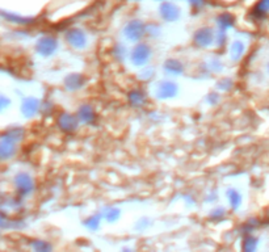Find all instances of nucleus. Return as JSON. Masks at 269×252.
Returning a JSON list of instances; mask_svg holds the SVG:
<instances>
[{
	"mask_svg": "<svg viewBox=\"0 0 269 252\" xmlns=\"http://www.w3.org/2000/svg\"><path fill=\"white\" fill-rule=\"evenodd\" d=\"M125 34L129 40L138 41L144 34V24L138 20L129 22L125 28Z\"/></svg>",
	"mask_w": 269,
	"mask_h": 252,
	"instance_id": "nucleus-1",
	"label": "nucleus"
},
{
	"mask_svg": "<svg viewBox=\"0 0 269 252\" xmlns=\"http://www.w3.org/2000/svg\"><path fill=\"white\" fill-rule=\"evenodd\" d=\"M160 14H161V17L164 18L165 21H175V20L179 18L180 9H179V7L175 5L173 3L165 1V3L161 4Z\"/></svg>",
	"mask_w": 269,
	"mask_h": 252,
	"instance_id": "nucleus-2",
	"label": "nucleus"
},
{
	"mask_svg": "<svg viewBox=\"0 0 269 252\" xmlns=\"http://www.w3.org/2000/svg\"><path fill=\"white\" fill-rule=\"evenodd\" d=\"M132 58H133V62L135 65H143V63H146L148 61V58H150V49H148L147 45H144V43L136 45Z\"/></svg>",
	"mask_w": 269,
	"mask_h": 252,
	"instance_id": "nucleus-3",
	"label": "nucleus"
},
{
	"mask_svg": "<svg viewBox=\"0 0 269 252\" xmlns=\"http://www.w3.org/2000/svg\"><path fill=\"white\" fill-rule=\"evenodd\" d=\"M58 125L61 127L63 131H74L76 129V126H78V119H76L75 116L68 115V113H63V115L59 116V119H58Z\"/></svg>",
	"mask_w": 269,
	"mask_h": 252,
	"instance_id": "nucleus-4",
	"label": "nucleus"
},
{
	"mask_svg": "<svg viewBox=\"0 0 269 252\" xmlns=\"http://www.w3.org/2000/svg\"><path fill=\"white\" fill-rule=\"evenodd\" d=\"M213 38H214V34H213V30L209 28L200 29L196 36H194V42L198 46H208L213 42Z\"/></svg>",
	"mask_w": 269,
	"mask_h": 252,
	"instance_id": "nucleus-5",
	"label": "nucleus"
},
{
	"mask_svg": "<svg viewBox=\"0 0 269 252\" xmlns=\"http://www.w3.org/2000/svg\"><path fill=\"white\" fill-rule=\"evenodd\" d=\"M67 41L71 43L72 46L75 47H83L86 45V34L82 30L78 29H72L67 33Z\"/></svg>",
	"mask_w": 269,
	"mask_h": 252,
	"instance_id": "nucleus-6",
	"label": "nucleus"
},
{
	"mask_svg": "<svg viewBox=\"0 0 269 252\" xmlns=\"http://www.w3.org/2000/svg\"><path fill=\"white\" fill-rule=\"evenodd\" d=\"M177 92V87L173 83H163L159 87V98L165 99V98H173Z\"/></svg>",
	"mask_w": 269,
	"mask_h": 252,
	"instance_id": "nucleus-7",
	"label": "nucleus"
},
{
	"mask_svg": "<svg viewBox=\"0 0 269 252\" xmlns=\"http://www.w3.org/2000/svg\"><path fill=\"white\" fill-rule=\"evenodd\" d=\"M57 49V42L53 38H43L40 41V51L42 54H51Z\"/></svg>",
	"mask_w": 269,
	"mask_h": 252,
	"instance_id": "nucleus-8",
	"label": "nucleus"
},
{
	"mask_svg": "<svg viewBox=\"0 0 269 252\" xmlns=\"http://www.w3.org/2000/svg\"><path fill=\"white\" fill-rule=\"evenodd\" d=\"M79 119L82 120L83 123L86 124H90V123H94L95 120V112L94 109L91 108L90 105H84V107H82V108L79 109Z\"/></svg>",
	"mask_w": 269,
	"mask_h": 252,
	"instance_id": "nucleus-9",
	"label": "nucleus"
},
{
	"mask_svg": "<svg viewBox=\"0 0 269 252\" xmlns=\"http://www.w3.org/2000/svg\"><path fill=\"white\" fill-rule=\"evenodd\" d=\"M84 83V78L82 75H78V74H74V75H70L66 79V87L68 90H78Z\"/></svg>",
	"mask_w": 269,
	"mask_h": 252,
	"instance_id": "nucleus-10",
	"label": "nucleus"
},
{
	"mask_svg": "<svg viewBox=\"0 0 269 252\" xmlns=\"http://www.w3.org/2000/svg\"><path fill=\"white\" fill-rule=\"evenodd\" d=\"M269 12V0H259V3L256 4L254 8V14L256 17L262 18L264 17Z\"/></svg>",
	"mask_w": 269,
	"mask_h": 252,
	"instance_id": "nucleus-11",
	"label": "nucleus"
},
{
	"mask_svg": "<svg viewBox=\"0 0 269 252\" xmlns=\"http://www.w3.org/2000/svg\"><path fill=\"white\" fill-rule=\"evenodd\" d=\"M218 25L222 29L231 28L234 25V17L229 13H222L218 17Z\"/></svg>",
	"mask_w": 269,
	"mask_h": 252,
	"instance_id": "nucleus-12",
	"label": "nucleus"
},
{
	"mask_svg": "<svg viewBox=\"0 0 269 252\" xmlns=\"http://www.w3.org/2000/svg\"><path fill=\"white\" fill-rule=\"evenodd\" d=\"M164 69L169 72V74H181L183 72V66L177 61H168L165 62Z\"/></svg>",
	"mask_w": 269,
	"mask_h": 252,
	"instance_id": "nucleus-13",
	"label": "nucleus"
},
{
	"mask_svg": "<svg viewBox=\"0 0 269 252\" xmlns=\"http://www.w3.org/2000/svg\"><path fill=\"white\" fill-rule=\"evenodd\" d=\"M129 101H130V104L134 105V107H139V105L144 101L143 94L139 92V91H133V92H130Z\"/></svg>",
	"mask_w": 269,
	"mask_h": 252,
	"instance_id": "nucleus-14",
	"label": "nucleus"
},
{
	"mask_svg": "<svg viewBox=\"0 0 269 252\" xmlns=\"http://www.w3.org/2000/svg\"><path fill=\"white\" fill-rule=\"evenodd\" d=\"M243 50H244L243 43L242 42H234L233 43V46H231V55H233V58L235 59V61L242 57V54H243Z\"/></svg>",
	"mask_w": 269,
	"mask_h": 252,
	"instance_id": "nucleus-15",
	"label": "nucleus"
},
{
	"mask_svg": "<svg viewBox=\"0 0 269 252\" xmlns=\"http://www.w3.org/2000/svg\"><path fill=\"white\" fill-rule=\"evenodd\" d=\"M229 198H230V204H231V206H233L234 209H237L238 206L241 205V195H239L237 191H230Z\"/></svg>",
	"mask_w": 269,
	"mask_h": 252,
	"instance_id": "nucleus-16",
	"label": "nucleus"
},
{
	"mask_svg": "<svg viewBox=\"0 0 269 252\" xmlns=\"http://www.w3.org/2000/svg\"><path fill=\"white\" fill-rule=\"evenodd\" d=\"M243 249L246 250V251H254V250L256 249V239L251 238V237L246 238V241H244Z\"/></svg>",
	"mask_w": 269,
	"mask_h": 252,
	"instance_id": "nucleus-17",
	"label": "nucleus"
},
{
	"mask_svg": "<svg viewBox=\"0 0 269 252\" xmlns=\"http://www.w3.org/2000/svg\"><path fill=\"white\" fill-rule=\"evenodd\" d=\"M120 217V212L117 209H111L109 212L105 213V218H107L109 222H113Z\"/></svg>",
	"mask_w": 269,
	"mask_h": 252,
	"instance_id": "nucleus-18",
	"label": "nucleus"
},
{
	"mask_svg": "<svg viewBox=\"0 0 269 252\" xmlns=\"http://www.w3.org/2000/svg\"><path fill=\"white\" fill-rule=\"evenodd\" d=\"M86 225L88 227H91V229H97V226H99V218H91L90 221H87Z\"/></svg>",
	"mask_w": 269,
	"mask_h": 252,
	"instance_id": "nucleus-19",
	"label": "nucleus"
},
{
	"mask_svg": "<svg viewBox=\"0 0 269 252\" xmlns=\"http://www.w3.org/2000/svg\"><path fill=\"white\" fill-rule=\"evenodd\" d=\"M189 1L193 4V5H197V7H200V5H202V4L205 3V0H189Z\"/></svg>",
	"mask_w": 269,
	"mask_h": 252,
	"instance_id": "nucleus-20",
	"label": "nucleus"
},
{
	"mask_svg": "<svg viewBox=\"0 0 269 252\" xmlns=\"http://www.w3.org/2000/svg\"><path fill=\"white\" fill-rule=\"evenodd\" d=\"M135 1H138V0H135Z\"/></svg>",
	"mask_w": 269,
	"mask_h": 252,
	"instance_id": "nucleus-21",
	"label": "nucleus"
}]
</instances>
